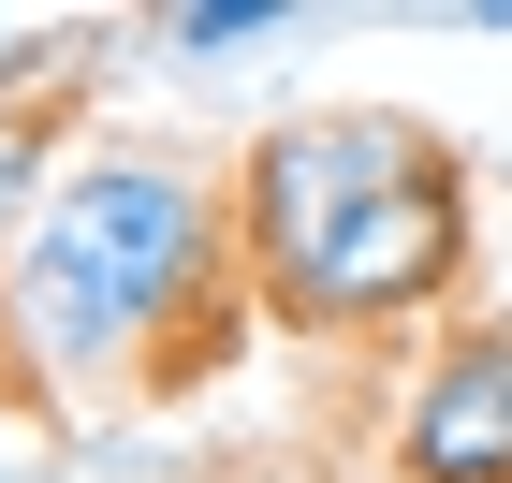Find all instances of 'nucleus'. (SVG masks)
Segmentation results:
<instances>
[{
  "instance_id": "obj_1",
  "label": "nucleus",
  "mask_w": 512,
  "mask_h": 483,
  "mask_svg": "<svg viewBox=\"0 0 512 483\" xmlns=\"http://www.w3.org/2000/svg\"><path fill=\"white\" fill-rule=\"evenodd\" d=\"M454 235H469L454 161H439L410 118H381V103L293 118V132H264V161H249V249H264L278 308H308V322L425 308V293L454 279Z\"/></svg>"
},
{
  "instance_id": "obj_2",
  "label": "nucleus",
  "mask_w": 512,
  "mask_h": 483,
  "mask_svg": "<svg viewBox=\"0 0 512 483\" xmlns=\"http://www.w3.org/2000/svg\"><path fill=\"white\" fill-rule=\"evenodd\" d=\"M191 279H205V191L161 161H88L15 249V352L44 381H88L132 337H161Z\"/></svg>"
},
{
  "instance_id": "obj_3",
  "label": "nucleus",
  "mask_w": 512,
  "mask_h": 483,
  "mask_svg": "<svg viewBox=\"0 0 512 483\" xmlns=\"http://www.w3.org/2000/svg\"><path fill=\"white\" fill-rule=\"evenodd\" d=\"M410 483H512V337H454L410 381Z\"/></svg>"
},
{
  "instance_id": "obj_4",
  "label": "nucleus",
  "mask_w": 512,
  "mask_h": 483,
  "mask_svg": "<svg viewBox=\"0 0 512 483\" xmlns=\"http://www.w3.org/2000/svg\"><path fill=\"white\" fill-rule=\"evenodd\" d=\"M293 30V0H191V15H161L176 59H235V44H278Z\"/></svg>"
},
{
  "instance_id": "obj_5",
  "label": "nucleus",
  "mask_w": 512,
  "mask_h": 483,
  "mask_svg": "<svg viewBox=\"0 0 512 483\" xmlns=\"http://www.w3.org/2000/svg\"><path fill=\"white\" fill-rule=\"evenodd\" d=\"M30 161H44V132L0 118V235H15V205H30ZM15 249H30V235H15Z\"/></svg>"
}]
</instances>
